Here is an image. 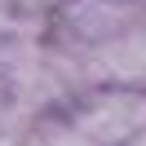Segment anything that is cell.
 <instances>
[{
	"label": "cell",
	"instance_id": "obj_1",
	"mask_svg": "<svg viewBox=\"0 0 146 146\" xmlns=\"http://www.w3.org/2000/svg\"><path fill=\"white\" fill-rule=\"evenodd\" d=\"M137 22H146L137 0H58L44 18V40L66 58H89Z\"/></svg>",
	"mask_w": 146,
	"mask_h": 146
},
{
	"label": "cell",
	"instance_id": "obj_2",
	"mask_svg": "<svg viewBox=\"0 0 146 146\" xmlns=\"http://www.w3.org/2000/svg\"><path fill=\"white\" fill-rule=\"evenodd\" d=\"M93 146H133L146 133V89L128 84H93L75 93L62 111Z\"/></svg>",
	"mask_w": 146,
	"mask_h": 146
},
{
	"label": "cell",
	"instance_id": "obj_3",
	"mask_svg": "<svg viewBox=\"0 0 146 146\" xmlns=\"http://www.w3.org/2000/svg\"><path fill=\"white\" fill-rule=\"evenodd\" d=\"M84 71V80L93 84H128V89H146V22L128 27L124 36H115L111 44H102L98 53L75 58Z\"/></svg>",
	"mask_w": 146,
	"mask_h": 146
},
{
	"label": "cell",
	"instance_id": "obj_4",
	"mask_svg": "<svg viewBox=\"0 0 146 146\" xmlns=\"http://www.w3.org/2000/svg\"><path fill=\"white\" fill-rule=\"evenodd\" d=\"M40 133H44V146H93L89 137L80 133V128L71 124V119L58 111V115H44L40 119Z\"/></svg>",
	"mask_w": 146,
	"mask_h": 146
},
{
	"label": "cell",
	"instance_id": "obj_5",
	"mask_svg": "<svg viewBox=\"0 0 146 146\" xmlns=\"http://www.w3.org/2000/svg\"><path fill=\"white\" fill-rule=\"evenodd\" d=\"M22 128H13V124H5V119H0V146H13V137H18Z\"/></svg>",
	"mask_w": 146,
	"mask_h": 146
},
{
	"label": "cell",
	"instance_id": "obj_6",
	"mask_svg": "<svg viewBox=\"0 0 146 146\" xmlns=\"http://www.w3.org/2000/svg\"><path fill=\"white\" fill-rule=\"evenodd\" d=\"M5 27H9V13H0V31H5Z\"/></svg>",
	"mask_w": 146,
	"mask_h": 146
},
{
	"label": "cell",
	"instance_id": "obj_7",
	"mask_svg": "<svg viewBox=\"0 0 146 146\" xmlns=\"http://www.w3.org/2000/svg\"><path fill=\"white\" fill-rule=\"evenodd\" d=\"M133 146H146V133H142V137H137V142H133Z\"/></svg>",
	"mask_w": 146,
	"mask_h": 146
},
{
	"label": "cell",
	"instance_id": "obj_8",
	"mask_svg": "<svg viewBox=\"0 0 146 146\" xmlns=\"http://www.w3.org/2000/svg\"><path fill=\"white\" fill-rule=\"evenodd\" d=\"M137 5H142V13H146V0H137Z\"/></svg>",
	"mask_w": 146,
	"mask_h": 146
}]
</instances>
